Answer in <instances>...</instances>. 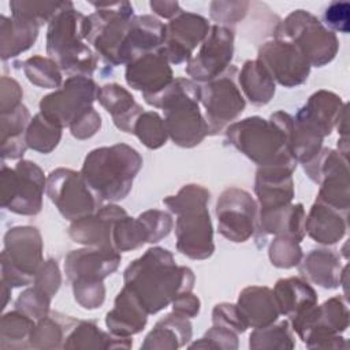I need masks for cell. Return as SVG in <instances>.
<instances>
[{
  "instance_id": "obj_39",
  "label": "cell",
  "mask_w": 350,
  "mask_h": 350,
  "mask_svg": "<svg viewBox=\"0 0 350 350\" xmlns=\"http://www.w3.org/2000/svg\"><path fill=\"white\" fill-rule=\"evenodd\" d=\"M60 284V273L56 261H46L36 273V287L52 297Z\"/></svg>"
},
{
  "instance_id": "obj_14",
  "label": "cell",
  "mask_w": 350,
  "mask_h": 350,
  "mask_svg": "<svg viewBox=\"0 0 350 350\" xmlns=\"http://www.w3.org/2000/svg\"><path fill=\"white\" fill-rule=\"evenodd\" d=\"M258 60L268 70L272 79L283 86H294L305 82L310 64L302 52L290 41L279 40L267 42L258 52Z\"/></svg>"
},
{
  "instance_id": "obj_26",
  "label": "cell",
  "mask_w": 350,
  "mask_h": 350,
  "mask_svg": "<svg viewBox=\"0 0 350 350\" xmlns=\"http://www.w3.org/2000/svg\"><path fill=\"white\" fill-rule=\"evenodd\" d=\"M346 217L347 215L316 201L308 220H305V228L316 242L331 245L340 241L346 234Z\"/></svg>"
},
{
  "instance_id": "obj_8",
  "label": "cell",
  "mask_w": 350,
  "mask_h": 350,
  "mask_svg": "<svg viewBox=\"0 0 350 350\" xmlns=\"http://www.w3.org/2000/svg\"><path fill=\"white\" fill-rule=\"evenodd\" d=\"M97 10L86 16L85 36L97 53L111 66L119 64V49L133 16L127 1L92 3Z\"/></svg>"
},
{
  "instance_id": "obj_6",
  "label": "cell",
  "mask_w": 350,
  "mask_h": 350,
  "mask_svg": "<svg viewBox=\"0 0 350 350\" xmlns=\"http://www.w3.org/2000/svg\"><path fill=\"white\" fill-rule=\"evenodd\" d=\"M85 22L86 16L77 11L72 3L66 1L48 26L46 52L71 77H88L96 68L93 52L82 42V38H86Z\"/></svg>"
},
{
  "instance_id": "obj_18",
  "label": "cell",
  "mask_w": 350,
  "mask_h": 350,
  "mask_svg": "<svg viewBox=\"0 0 350 350\" xmlns=\"http://www.w3.org/2000/svg\"><path fill=\"white\" fill-rule=\"evenodd\" d=\"M126 81L133 89L141 90L144 97H150L171 85L172 71L161 49L152 51L127 63Z\"/></svg>"
},
{
  "instance_id": "obj_36",
  "label": "cell",
  "mask_w": 350,
  "mask_h": 350,
  "mask_svg": "<svg viewBox=\"0 0 350 350\" xmlns=\"http://www.w3.org/2000/svg\"><path fill=\"white\" fill-rule=\"evenodd\" d=\"M74 283L75 299L88 309H94L100 306L104 301V286L101 280L92 279H77Z\"/></svg>"
},
{
  "instance_id": "obj_4",
  "label": "cell",
  "mask_w": 350,
  "mask_h": 350,
  "mask_svg": "<svg viewBox=\"0 0 350 350\" xmlns=\"http://www.w3.org/2000/svg\"><path fill=\"white\" fill-rule=\"evenodd\" d=\"M142 165L138 152L124 144L92 150L81 175L98 201H118L127 196L133 179Z\"/></svg>"
},
{
  "instance_id": "obj_38",
  "label": "cell",
  "mask_w": 350,
  "mask_h": 350,
  "mask_svg": "<svg viewBox=\"0 0 350 350\" xmlns=\"http://www.w3.org/2000/svg\"><path fill=\"white\" fill-rule=\"evenodd\" d=\"M349 11L350 4L347 1H334L324 11V23L339 33H349Z\"/></svg>"
},
{
  "instance_id": "obj_27",
  "label": "cell",
  "mask_w": 350,
  "mask_h": 350,
  "mask_svg": "<svg viewBox=\"0 0 350 350\" xmlns=\"http://www.w3.org/2000/svg\"><path fill=\"white\" fill-rule=\"evenodd\" d=\"M273 298L278 309L283 314L294 319L313 308L317 299L314 290L298 278L279 280L275 286Z\"/></svg>"
},
{
  "instance_id": "obj_1",
  "label": "cell",
  "mask_w": 350,
  "mask_h": 350,
  "mask_svg": "<svg viewBox=\"0 0 350 350\" xmlns=\"http://www.w3.org/2000/svg\"><path fill=\"white\" fill-rule=\"evenodd\" d=\"M193 280V272L186 267H176L172 254L161 247L146 250L124 271V287L148 313L159 312L179 294L190 291Z\"/></svg>"
},
{
  "instance_id": "obj_22",
  "label": "cell",
  "mask_w": 350,
  "mask_h": 350,
  "mask_svg": "<svg viewBox=\"0 0 350 350\" xmlns=\"http://www.w3.org/2000/svg\"><path fill=\"white\" fill-rule=\"evenodd\" d=\"M345 108L346 104L342 103L340 97L331 92L320 90L299 109L295 122L324 138L331 134Z\"/></svg>"
},
{
  "instance_id": "obj_5",
  "label": "cell",
  "mask_w": 350,
  "mask_h": 350,
  "mask_svg": "<svg viewBox=\"0 0 350 350\" xmlns=\"http://www.w3.org/2000/svg\"><path fill=\"white\" fill-rule=\"evenodd\" d=\"M209 193L198 185H187L176 196L167 197L163 202L178 215L176 247L190 258H206L215 246L212 242V224L206 211Z\"/></svg>"
},
{
  "instance_id": "obj_31",
  "label": "cell",
  "mask_w": 350,
  "mask_h": 350,
  "mask_svg": "<svg viewBox=\"0 0 350 350\" xmlns=\"http://www.w3.org/2000/svg\"><path fill=\"white\" fill-rule=\"evenodd\" d=\"M62 135V127L46 120L38 113L30 123L26 131V144L34 150L41 153L51 152L59 142Z\"/></svg>"
},
{
  "instance_id": "obj_42",
  "label": "cell",
  "mask_w": 350,
  "mask_h": 350,
  "mask_svg": "<svg viewBox=\"0 0 350 350\" xmlns=\"http://www.w3.org/2000/svg\"><path fill=\"white\" fill-rule=\"evenodd\" d=\"M200 310V301L190 291L179 294L174 299V312L182 317H193Z\"/></svg>"
},
{
  "instance_id": "obj_43",
  "label": "cell",
  "mask_w": 350,
  "mask_h": 350,
  "mask_svg": "<svg viewBox=\"0 0 350 350\" xmlns=\"http://www.w3.org/2000/svg\"><path fill=\"white\" fill-rule=\"evenodd\" d=\"M152 10L164 18H174L182 10L176 1H150Z\"/></svg>"
},
{
  "instance_id": "obj_11",
  "label": "cell",
  "mask_w": 350,
  "mask_h": 350,
  "mask_svg": "<svg viewBox=\"0 0 350 350\" xmlns=\"http://www.w3.org/2000/svg\"><path fill=\"white\" fill-rule=\"evenodd\" d=\"M48 196L60 213L68 220H78L96 209L98 198L83 176L72 170L59 168L48 178Z\"/></svg>"
},
{
  "instance_id": "obj_34",
  "label": "cell",
  "mask_w": 350,
  "mask_h": 350,
  "mask_svg": "<svg viewBox=\"0 0 350 350\" xmlns=\"http://www.w3.org/2000/svg\"><path fill=\"white\" fill-rule=\"evenodd\" d=\"M25 72L30 82L46 89H55L62 82V74L52 59L34 56L25 62Z\"/></svg>"
},
{
  "instance_id": "obj_40",
  "label": "cell",
  "mask_w": 350,
  "mask_h": 350,
  "mask_svg": "<svg viewBox=\"0 0 350 350\" xmlns=\"http://www.w3.org/2000/svg\"><path fill=\"white\" fill-rule=\"evenodd\" d=\"M100 115L93 108H89L70 126V130L74 137L83 139L92 137L100 129Z\"/></svg>"
},
{
  "instance_id": "obj_30",
  "label": "cell",
  "mask_w": 350,
  "mask_h": 350,
  "mask_svg": "<svg viewBox=\"0 0 350 350\" xmlns=\"http://www.w3.org/2000/svg\"><path fill=\"white\" fill-rule=\"evenodd\" d=\"M1 23L7 26L11 33L10 40L3 41V59L16 56L21 51L27 49L37 38L40 26L31 21L15 16L7 21L5 16H1Z\"/></svg>"
},
{
  "instance_id": "obj_32",
  "label": "cell",
  "mask_w": 350,
  "mask_h": 350,
  "mask_svg": "<svg viewBox=\"0 0 350 350\" xmlns=\"http://www.w3.org/2000/svg\"><path fill=\"white\" fill-rule=\"evenodd\" d=\"M133 133L137 134L144 145L152 149L165 144L168 135L164 120L156 112H142L134 124Z\"/></svg>"
},
{
  "instance_id": "obj_20",
  "label": "cell",
  "mask_w": 350,
  "mask_h": 350,
  "mask_svg": "<svg viewBox=\"0 0 350 350\" xmlns=\"http://www.w3.org/2000/svg\"><path fill=\"white\" fill-rule=\"evenodd\" d=\"M120 254L115 249L96 247L74 250L66 257L64 269L71 280H103L118 268Z\"/></svg>"
},
{
  "instance_id": "obj_29",
  "label": "cell",
  "mask_w": 350,
  "mask_h": 350,
  "mask_svg": "<svg viewBox=\"0 0 350 350\" xmlns=\"http://www.w3.org/2000/svg\"><path fill=\"white\" fill-rule=\"evenodd\" d=\"M239 85L256 105L267 104L275 93L273 79L260 60H249L243 64L239 74Z\"/></svg>"
},
{
  "instance_id": "obj_35",
  "label": "cell",
  "mask_w": 350,
  "mask_h": 350,
  "mask_svg": "<svg viewBox=\"0 0 350 350\" xmlns=\"http://www.w3.org/2000/svg\"><path fill=\"white\" fill-rule=\"evenodd\" d=\"M299 242L291 237L276 238L269 247V258L273 265L280 268H291L297 265L302 257Z\"/></svg>"
},
{
  "instance_id": "obj_24",
  "label": "cell",
  "mask_w": 350,
  "mask_h": 350,
  "mask_svg": "<svg viewBox=\"0 0 350 350\" xmlns=\"http://www.w3.org/2000/svg\"><path fill=\"white\" fill-rule=\"evenodd\" d=\"M97 98L112 115L118 129L126 133H133L134 124L144 111L126 89L116 83L105 85L97 90Z\"/></svg>"
},
{
  "instance_id": "obj_28",
  "label": "cell",
  "mask_w": 350,
  "mask_h": 350,
  "mask_svg": "<svg viewBox=\"0 0 350 350\" xmlns=\"http://www.w3.org/2000/svg\"><path fill=\"white\" fill-rule=\"evenodd\" d=\"M301 273L324 288H335L340 284L342 269L338 254L332 250H312L301 264Z\"/></svg>"
},
{
  "instance_id": "obj_15",
  "label": "cell",
  "mask_w": 350,
  "mask_h": 350,
  "mask_svg": "<svg viewBox=\"0 0 350 350\" xmlns=\"http://www.w3.org/2000/svg\"><path fill=\"white\" fill-rule=\"evenodd\" d=\"M5 245L10 253V283L12 286L29 284L41 264L42 243L40 232L33 227L12 228L5 237Z\"/></svg>"
},
{
  "instance_id": "obj_25",
  "label": "cell",
  "mask_w": 350,
  "mask_h": 350,
  "mask_svg": "<svg viewBox=\"0 0 350 350\" xmlns=\"http://www.w3.org/2000/svg\"><path fill=\"white\" fill-rule=\"evenodd\" d=\"M238 310L246 325L264 328L279 314L273 293L268 287H249L239 295Z\"/></svg>"
},
{
  "instance_id": "obj_3",
  "label": "cell",
  "mask_w": 350,
  "mask_h": 350,
  "mask_svg": "<svg viewBox=\"0 0 350 350\" xmlns=\"http://www.w3.org/2000/svg\"><path fill=\"white\" fill-rule=\"evenodd\" d=\"M145 101L163 108L165 130L174 144L191 148L208 134V124L198 108L200 86L194 82L178 78L163 92L145 97Z\"/></svg>"
},
{
  "instance_id": "obj_19",
  "label": "cell",
  "mask_w": 350,
  "mask_h": 350,
  "mask_svg": "<svg viewBox=\"0 0 350 350\" xmlns=\"http://www.w3.org/2000/svg\"><path fill=\"white\" fill-rule=\"evenodd\" d=\"M165 25L150 15L134 16L119 49V64L130 63L135 57L161 48Z\"/></svg>"
},
{
  "instance_id": "obj_12",
  "label": "cell",
  "mask_w": 350,
  "mask_h": 350,
  "mask_svg": "<svg viewBox=\"0 0 350 350\" xmlns=\"http://www.w3.org/2000/svg\"><path fill=\"white\" fill-rule=\"evenodd\" d=\"M234 52V31L227 26H211L196 57L189 60L186 72L196 81H212L223 74Z\"/></svg>"
},
{
  "instance_id": "obj_37",
  "label": "cell",
  "mask_w": 350,
  "mask_h": 350,
  "mask_svg": "<svg viewBox=\"0 0 350 350\" xmlns=\"http://www.w3.org/2000/svg\"><path fill=\"white\" fill-rule=\"evenodd\" d=\"M144 227L146 228L148 232V242H159L163 237L168 235L171 227H172V220L170 215L160 212V211H148L144 215L138 217Z\"/></svg>"
},
{
  "instance_id": "obj_23",
  "label": "cell",
  "mask_w": 350,
  "mask_h": 350,
  "mask_svg": "<svg viewBox=\"0 0 350 350\" xmlns=\"http://www.w3.org/2000/svg\"><path fill=\"white\" fill-rule=\"evenodd\" d=\"M148 312L138 298L124 287L115 301V308L107 314V325L112 334L124 336L137 334L146 323Z\"/></svg>"
},
{
  "instance_id": "obj_2",
  "label": "cell",
  "mask_w": 350,
  "mask_h": 350,
  "mask_svg": "<svg viewBox=\"0 0 350 350\" xmlns=\"http://www.w3.org/2000/svg\"><path fill=\"white\" fill-rule=\"evenodd\" d=\"M293 119L284 112H276L269 122L261 118H247L227 129V138L243 154L258 165L295 168L297 160L290 152Z\"/></svg>"
},
{
  "instance_id": "obj_10",
  "label": "cell",
  "mask_w": 350,
  "mask_h": 350,
  "mask_svg": "<svg viewBox=\"0 0 350 350\" xmlns=\"http://www.w3.org/2000/svg\"><path fill=\"white\" fill-rule=\"evenodd\" d=\"M97 88L88 77H70L55 93L42 97L40 113L51 123L71 126L83 112L92 108Z\"/></svg>"
},
{
  "instance_id": "obj_17",
  "label": "cell",
  "mask_w": 350,
  "mask_h": 350,
  "mask_svg": "<svg viewBox=\"0 0 350 350\" xmlns=\"http://www.w3.org/2000/svg\"><path fill=\"white\" fill-rule=\"evenodd\" d=\"M8 171L11 193L3 197V205L16 213H38L41 209V196L45 182L41 170L31 161H21L15 170Z\"/></svg>"
},
{
  "instance_id": "obj_16",
  "label": "cell",
  "mask_w": 350,
  "mask_h": 350,
  "mask_svg": "<svg viewBox=\"0 0 350 350\" xmlns=\"http://www.w3.org/2000/svg\"><path fill=\"white\" fill-rule=\"evenodd\" d=\"M209 27L201 15L180 11L165 25V37L160 49L168 62L178 64L190 60L193 49L204 41Z\"/></svg>"
},
{
  "instance_id": "obj_7",
  "label": "cell",
  "mask_w": 350,
  "mask_h": 350,
  "mask_svg": "<svg viewBox=\"0 0 350 350\" xmlns=\"http://www.w3.org/2000/svg\"><path fill=\"white\" fill-rule=\"evenodd\" d=\"M276 38L297 45L309 64L317 67L329 63L339 48L336 36L325 29L316 16L304 10L291 12L278 26Z\"/></svg>"
},
{
  "instance_id": "obj_41",
  "label": "cell",
  "mask_w": 350,
  "mask_h": 350,
  "mask_svg": "<svg viewBox=\"0 0 350 350\" xmlns=\"http://www.w3.org/2000/svg\"><path fill=\"white\" fill-rule=\"evenodd\" d=\"M237 3H224V5L227 7V10H224L219 1H215L211 4V16L221 23H235L238 19L243 18V15L246 14V8L249 5V3H243L239 1L237 8L232 10L235 7Z\"/></svg>"
},
{
  "instance_id": "obj_13",
  "label": "cell",
  "mask_w": 350,
  "mask_h": 350,
  "mask_svg": "<svg viewBox=\"0 0 350 350\" xmlns=\"http://www.w3.org/2000/svg\"><path fill=\"white\" fill-rule=\"evenodd\" d=\"M219 231L232 242H245L254 232L256 204L245 190L227 189L216 206Z\"/></svg>"
},
{
  "instance_id": "obj_33",
  "label": "cell",
  "mask_w": 350,
  "mask_h": 350,
  "mask_svg": "<svg viewBox=\"0 0 350 350\" xmlns=\"http://www.w3.org/2000/svg\"><path fill=\"white\" fill-rule=\"evenodd\" d=\"M66 1H12L10 7L15 18L31 21L41 26L51 19L64 7Z\"/></svg>"
},
{
  "instance_id": "obj_21",
  "label": "cell",
  "mask_w": 350,
  "mask_h": 350,
  "mask_svg": "<svg viewBox=\"0 0 350 350\" xmlns=\"http://www.w3.org/2000/svg\"><path fill=\"white\" fill-rule=\"evenodd\" d=\"M126 216V212L116 206H103L94 216H85L75 220L70 227V235L75 242L90 245L94 247L113 249L112 230L115 223Z\"/></svg>"
},
{
  "instance_id": "obj_9",
  "label": "cell",
  "mask_w": 350,
  "mask_h": 350,
  "mask_svg": "<svg viewBox=\"0 0 350 350\" xmlns=\"http://www.w3.org/2000/svg\"><path fill=\"white\" fill-rule=\"evenodd\" d=\"M237 72L235 67H230L200 88V101L206 111L208 134L221 131L245 108V98L235 83Z\"/></svg>"
}]
</instances>
